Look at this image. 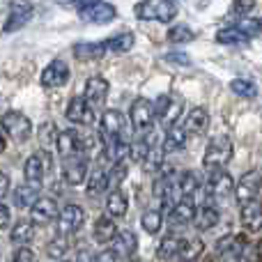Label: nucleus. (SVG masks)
Returning <instances> with one entry per match:
<instances>
[{
	"label": "nucleus",
	"mask_w": 262,
	"mask_h": 262,
	"mask_svg": "<svg viewBox=\"0 0 262 262\" xmlns=\"http://www.w3.org/2000/svg\"><path fill=\"white\" fill-rule=\"evenodd\" d=\"M232 154H235V145H232V138L226 134L214 136L212 140L205 147V157H203V168L212 175V172L226 170V166L230 163Z\"/></svg>",
	"instance_id": "1"
},
{
	"label": "nucleus",
	"mask_w": 262,
	"mask_h": 262,
	"mask_svg": "<svg viewBox=\"0 0 262 262\" xmlns=\"http://www.w3.org/2000/svg\"><path fill=\"white\" fill-rule=\"evenodd\" d=\"M134 14H136V18H140V21L170 23L177 14V7L172 0H143V3L136 5Z\"/></svg>",
	"instance_id": "2"
},
{
	"label": "nucleus",
	"mask_w": 262,
	"mask_h": 262,
	"mask_svg": "<svg viewBox=\"0 0 262 262\" xmlns=\"http://www.w3.org/2000/svg\"><path fill=\"white\" fill-rule=\"evenodd\" d=\"M76 12L78 18L88 23H111L118 16V9L106 0H83V3H78Z\"/></svg>",
	"instance_id": "3"
},
{
	"label": "nucleus",
	"mask_w": 262,
	"mask_h": 262,
	"mask_svg": "<svg viewBox=\"0 0 262 262\" xmlns=\"http://www.w3.org/2000/svg\"><path fill=\"white\" fill-rule=\"evenodd\" d=\"M0 129L7 134L14 143H26L32 136V122L21 113V111H7L0 120Z\"/></svg>",
	"instance_id": "4"
},
{
	"label": "nucleus",
	"mask_w": 262,
	"mask_h": 262,
	"mask_svg": "<svg viewBox=\"0 0 262 262\" xmlns=\"http://www.w3.org/2000/svg\"><path fill=\"white\" fill-rule=\"evenodd\" d=\"M88 170H90V159L85 152L72 154V157H64L62 161V180L69 186H78L88 180Z\"/></svg>",
	"instance_id": "5"
},
{
	"label": "nucleus",
	"mask_w": 262,
	"mask_h": 262,
	"mask_svg": "<svg viewBox=\"0 0 262 262\" xmlns=\"http://www.w3.org/2000/svg\"><path fill=\"white\" fill-rule=\"evenodd\" d=\"M182 108H184V104H182L180 97L161 95V97H159V101L154 104V118L159 120V124H161V127L170 129V127H175L177 120H180Z\"/></svg>",
	"instance_id": "6"
},
{
	"label": "nucleus",
	"mask_w": 262,
	"mask_h": 262,
	"mask_svg": "<svg viewBox=\"0 0 262 262\" xmlns=\"http://www.w3.org/2000/svg\"><path fill=\"white\" fill-rule=\"evenodd\" d=\"M124 129H127V118H124V113H120V111H115V108L104 111V115H101V120H99V138L104 140V143L122 138Z\"/></svg>",
	"instance_id": "7"
},
{
	"label": "nucleus",
	"mask_w": 262,
	"mask_h": 262,
	"mask_svg": "<svg viewBox=\"0 0 262 262\" xmlns=\"http://www.w3.org/2000/svg\"><path fill=\"white\" fill-rule=\"evenodd\" d=\"M83 223H85V209L78 205H64L58 212V235H74L83 228Z\"/></svg>",
	"instance_id": "8"
},
{
	"label": "nucleus",
	"mask_w": 262,
	"mask_h": 262,
	"mask_svg": "<svg viewBox=\"0 0 262 262\" xmlns=\"http://www.w3.org/2000/svg\"><path fill=\"white\" fill-rule=\"evenodd\" d=\"M262 189V175L258 170H249L237 180L235 184V200L239 205H246V203H253L258 200V193Z\"/></svg>",
	"instance_id": "9"
},
{
	"label": "nucleus",
	"mask_w": 262,
	"mask_h": 262,
	"mask_svg": "<svg viewBox=\"0 0 262 262\" xmlns=\"http://www.w3.org/2000/svg\"><path fill=\"white\" fill-rule=\"evenodd\" d=\"M51 168V157L41 149V152H35L30 154V157L26 159V166H23V175H26V180L30 182V184H37L39 186L41 182H44V175L46 170Z\"/></svg>",
	"instance_id": "10"
},
{
	"label": "nucleus",
	"mask_w": 262,
	"mask_h": 262,
	"mask_svg": "<svg viewBox=\"0 0 262 262\" xmlns=\"http://www.w3.org/2000/svg\"><path fill=\"white\" fill-rule=\"evenodd\" d=\"M207 195L209 198H216V200H226L232 195L235 191V180H232L230 172L226 170H219V172H212L207 180Z\"/></svg>",
	"instance_id": "11"
},
{
	"label": "nucleus",
	"mask_w": 262,
	"mask_h": 262,
	"mask_svg": "<svg viewBox=\"0 0 262 262\" xmlns=\"http://www.w3.org/2000/svg\"><path fill=\"white\" fill-rule=\"evenodd\" d=\"M32 14H35V7H32V3H28V0H16V3L12 5V9H9V16L7 21H5V32H16L21 30L23 26H28L32 18Z\"/></svg>",
	"instance_id": "12"
},
{
	"label": "nucleus",
	"mask_w": 262,
	"mask_h": 262,
	"mask_svg": "<svg viewBox=\"0 0 262 262\" xmlns=\"http://www.w3.org/2000/svg\"><path fill=\"white\" fill-rule=\"evenodd\" d=\"M129 120H131V127L136 131H145L152 127L154 122V104L149 99H136L131 104V111H129Z\"/></svg>",
	"instance_id": "13"
},
{
	"label": "nucleus",
	"mask_w": 262,
	"mask_h": 262,
	"mask_svg": "<svg viewBox=\"0 0 262 262\" xmlns=\"http://www.w3.org/2000/svg\"><path fill=\"white\" fill-rule=\"evenodd\" d=\"M244 249H246V242H244V237H239V235H226V237H221L216 244L221 262H242Z\"/></svg>",
	"instance_id": "14"
},
{
	"label": "nucleus",
	"mask_w": 262,
	"mask_h": 262,
	"mask_svg": "<svg viewBox=\"0 0 262 262\" xmlns=\"http://www.w3.org/2000/svg\"><path fill=\"white\" fill-rule=\"evenodd\" d=\"M64 115H67V120L72 124H81V127H90V124L95 122V108H92L83 97H74V99L69 101Z\"/></svg>",
	"instance_id": "15"
},
{
	"label": "nucleus",
	"mask_w": 262,
	"mask_h": 262,
	"mask_svg": "<svg viewBox=\"0 0 262 262\" xmlns=\"http://www.w3.org/2000/svg\"><path fill=\"white\" fill-rule=\"evenodd\" d=\"M58 203L53 198H37V203L30 207V221L35 226H49L51 221L58 219Z\"/></svg>",
	"instance_id": "16"
},
{
	"label": "nucleus",
	"mask_w": 262,
	"mask_h": 262,
	"mask_svg": "<svg viewBox=\"0 0 262 262\" xmlns=\"http://www.w3.org/2000/svg\"><path fill=\"white\" fill-rule=\"evenodd\" d=\"M67 81H69V64L62 62V60L49 62V67L39 76V83L44 88H62Z\"/></svg>",
	"instance_id": "17"
},
{
	"label": "nucleus",
	"mask_w": 262,
	"mask_h": 262,
	"mask_svg": "<svg viewBox=\"0 0 262 262\" xmlns=\"http://www.w3.org/2000/svg\"><path fill=\"white\" fill-rule=\"evenodd\" d=\"M108 81H106L104 76H92L88 78L85 83V97L83 99L88 101V104L92 106V108H99V106H104L106 97H108Z\"/></svg>",
	"instance_id": "18"
},
{
	"label": "nucleus",
	"mask_w": 262,
	"mask_h": 262,
	"mask_svg": "<svg viewBox=\"0 0 262 262\" xmlns=\"http://www.w3.org/2000/svg\"><path fill=\"white\" fill-rule=\"evenodd\" d=\"M193 216H195V207L191 200H180L177 205H172L168 209V223L172 228H184L189 223H193Z\"/></svg>",
	"instance_id": "19"
},
{
	"label": "nucleus",
	"mask_w": 262,
	"mask_h": 262,
	"mask_svg": "<svg viewBox=\"0 0 262 262\" xmlns=\"http://www.w3.org/2000/svg\"><path fill=\"white\" fill-rule=\"evenodd\" d=\"M239 221H242V228H244L246 232H260L262 230V205L258 200L242 205Z\"/></svg>",
	"instance_id": "20"
},
{
	"label": "nucleus",
	"mask_w": 262,
	"mask_h": 262,
	"mask_svg": "<svg viewBox=\"0 0 262 262\" xmlns=\"http://www.w3.org/2000/svg\"><path fill=\"white\" fill-rule=\"evenodd\" d=\"M106 53H108L106 41H78L74 46V58L81 62H95V60L104 58Z\"/></svg>",
	"instance_id": "21"
},
{
	"label": "nucleus",
	"mask_w": 262,
	"mask_h": 262,
	"mask_svg": "<svg viewBox=\"0 0 262 262\" xmlns=\"http://www.w3.org/2000/svg\"><path fill=\"white\" fill-rule=\"evenodd\" d=\"M55 147H58L60 157H72V154L83 152L81 149V136L78 131L67 129V131H58V138H55Z\"/></svg>",
	"instance_id": "22"
},
{
	"label": "nucleus",
	"mask_w": 262,
	"mask_h": 262,
	"mask_svg": "<svg viewBox=\"0 0 262 262\" xmlns=\"http://www.w3.org/2000/svg\"><path fill=\"white\" fill-rule=\"evenodd\" d=\"M37 198H39V186L30 184V182L18 184L12 193V203H14V207H18V209H30L32 205L37 203Z\"/></svg>",
	"instance_id": "23"
},
{
	"label": "nucleus",
	"mask_w": 262,
	"mask_h": 262,
	"mask_svg": "<svg viewBox=\"0 0 262 262\" xmlns=\"http://www.w3.org/2000/svg\"><path fill=\"white\" fill-rule=\"evenodd\" d=\"M186 131L184 127L175 124V127L166 129V136H163V143H161V152L163 154H172V152H180V149L186 147Z\"/></svg>",
	"instance_id": "24"
},
{
	"label": "nucleus",
	"mask_w": 262,
	"mask_h": 262,
	"mask_svg": "<svg viewBox=\"0 0 262 262\" xmlns=\"http://www.w3.org/2000/svg\"><path fill=\"white\" fill-rule=\"evenodd\" d=\"M175 182H177V189H180V195L184 200H191L200 191V186H203L200 175L195 170H184L180 177H175Z\"/></svg>",
	"instance_id": "25"
},
{
	"label": "nucleus",
	"mask_w": 262,
	"mask_h": 262,
	"mask_svg": "<svg viewBox=\"0 0 262 262\" xmlns=\"http://www.w3.org/2000/svg\"><path fill=\"white\" fill-rule=\"evenodd\" d=\"M108 170H104V166H99L97 170L90 172V177H88V195L90 198H99V195H104L106 191H108Z\"/></svg>",
	"instance_id": "26"
},
{
	"label": "nucleus",
	"mask_w": 262,
	"mask_h": 262,
	"mask_svg": "<svg viewBox=\"0 0 262 262\" xmlns=\"http://www.w3.org/2000/svg\"><path fill=\"white\" fill-rule=\"evenodd\" d=\"M209 127V115L205 108H193L189 115H186V122H184V131L191 136H203Z\"/></svg>",
	"instance_id": "27"
},
{
	"label": "nucleus",
	"mask_w": 262,
	"mask_h": 262,
	"mask_svg": "<svg viewBox=\"0 0 262 262\" xmlns=\"http://www.w3.org/2000/svg\"><path fill=\"white\" fill-rule=\"evenodd\" d=\"M115 235H118V226H115V221L111 216H99L95 221V230H92L95 242H99V244H108V242L115 239Z\"/></svg>",
	"instance_id": "28"
},
{
	"label": "nucleus",
	"mask_w": 262,
	"mask_h": 262,
	"mask_svg": "<svg viewBox=\"0 0 262 262\" xmlns=\"http://www.w3.org/2000/svg\"><path fill=\"white\" fill-rule=\"evenodd\" d=\"M219 209L216 207H212V205H203V207H198L195 209V216H193V223H195V228L198 230H212L214 226L219 223Z\"/></svg>",
	"instance_id": "29"
},
{
	"label": "nucleus",
	"mask_w": 262,
	"mask_h": 262,
	"mask_svg": "<svg viewBox=\"0 0 262 262\" xmlns=\"http://www.w3.org/2000/svg\"><path fill=\"white\" fill-rule=\"evenodd\" d=\"M35 239V223L32 221H18L9 232V242L14 246H28Z\"/></svg>",
	"instance_id": "30"
},
{
	"label": "nucleus",
	"mask_w": 262,
	"mask_h": 262,
	"mask_svg": "<svg viewBox=\"0 0 262 262\" xmlns=\"http://www.w3.org/2000/svg\"><path fill=\"white\" fill-rule=\"evenodd\" d=\"M127 209H129L127 195H124L120 189H113L108 193V198H106V212H108V216L120 219V216H124V214H127Z\"/></svg>",
	"instance_id": "31"
},
{
	"label": "nucleus",
	"mask_w": 262,
	"mask_h": 262,
	"mask_svg": "<svg viewBox=\"0 0 262 262\" xmlns=\"http://www.w3.org/2000/svg\"><path fill=\"white\" fill-rule=\"evenodd\" d=\"M115 246L113 249L118 251V255H122V258H129V255L136 253V249H138V239H136V235L131 230H118V235H115Z\"/></svg>",
	"instance_id": "32"
},
{
	"label": "nucleus",
	"mask_w": 262,
	"mask_h": 262,
	"mask_svg": "<svg viewBox=\"0 0 262 262\" xmlns=\"http://www.w3.org/2000/svg\"><path fill=\"white\" fill-rule=\"evenodd\" d=\"M205 244L203 239H195V237H191V239H182L180 244V251H177V258L182 262H195L200 258V253H203Z\"/></svg>",
	"instance_id": "33"
},
{
	"label": "nucleus",
	"mask_w": 262,
	"mask_h": 262,
	"mask_svg": "<svg viewBox=\"0 0 262 262\" xmlns=\"http://www.w3.org/2000/svg\"><path fill=\"white\" fill-rule=\"evenodd\" d=\"M216 41L223 46H239V44H246L249 37H246L237 26H226L216 32Z\"/></svg>",
	"instance_id": "34"
},
{
	"label": "nucleus",
	"mask_w": 262,
	"mask_h": 262,
	"mask_svg": "<svg viewBox=\"0 0 262 262\" xmlns=\"http://www.w3.org/2000/svg\"><path fill=\"white\" fill-rule=\"evenodd\" d=\"M136 37L134 32H120V35H113L106 39V49L113 51V53H127V51L134 49Z\"/></svg>",
	"instance_id": "35"
},
{
	"label": "nucleus",
	"mask_w": 262,
	"mask_h": 262,
	"mask_svg": "<svg viewBox=\"0 0 262 262\" xmlns=\"http://www.w3.org/2000/svg\"><path fill=\"white\" fill-rule=\"evenodd\" d=\"M180 244H182V239H180L177 235H163V239L159 242L157 258H159V260H172V258H177Z\"/></svg>",
	"instance_id": "36"
},
{
	"label": "nucleus",
	"mask_w": 262,
	"mask_h": 262,
	"mask_svg": "<svg viewBox=\"0 0 262 262\" xmlns=\"http://www.w3.org/2000/svg\"><path fill=\"white\" fill-rule=\"evenodd\" d=\"M195 39V32L191 30V26H186V23H177V26H172L170 30H168V41L170 44H189V41Z\"/></svg>",
	"instance_id": "37"
},
{
	"label": "nucleus",
	"mask_w": 262,
	"mask_h": 262,
	"mask_svg": "<svg viewBox=\"0 0 262 262\" xmlns=\"http://www.w3.org/2000/svg\"><path fill=\"white\" fill-rule=\"evenodd\" d=\"M140 226H143V230L147 235H159V230L163 226V214L159 209H147L143 214V219H140Z\"/></svg>",
	"instance_id": "38"
},
{
	"label": "nucleus",
	"mask_w": 262,
	"mask_h": 262,
	"mask_svg": "<svg viewBox=\"0 0 262 262\" xmlns=\"http://www.w3.org/2000/svg\"><path fill=\"white\" fill-rule=\"evenodd\" d=\"M230 90L237 97H244V99H253L258 95V85L253 81H249V78H235V81H230Z\"/></svg>",
	"instance_id": "39"
},
{
	"label": "nucleus",
	"mask_w": 262,
	"mask_h": 262,
	"mask_svg": "<svg viewBox=\"0 0 262 262\" xmlns=\"http://www.w3.org/2000/svg\"><path fill=\"white\" fill-rule=\"evenodd\" d=\"M69 251V239L62 235H58L55 239H51L49 244H46V255L53 260H62V255Z\"/></svg>",
	"instance_id": "40"
},
{
	"label": "nucleus",
	"mask_w": 262,
	"mask_h": 262,
	"mask_svg": "<svg viewBox=\"0 0 262 262\" xmlns=\"http://www.w3.org/2000/svg\"><path fill=\"white\" fill-rule=\"evenodd\" d=\"M140 163H143V168H145L147 172H157L159 168L163 166V152L159 149V145H154V147L149 149L147 154H145V159H143Z\"/></svg>",
	"instance_id": "41"
},
{
	"label": "nucleus",
	"mask_w": 262,
	"mask_h": 262,
	"mask_svg": "<svg viewBox=\"0 0 262 262\" xmlns=\"http://www.w3.org/2000/svg\"><path fill=\"white\" fill-rule=\"evenodd\" d=\"M127 159L124 161H115L113 166H111L108 170V186H113V189H118L120 184L124 182V177H127Z\"/></svg>",
	"instance_id": "42"
},
{
	"label": "nucleus",
	"mask_w": 262,
	"mask_h": 262,
	"mask_svg": "<svg viewBox=\"0 0 262 262\" xmlns=\"http://www.w3.org/2000/svg\"><path fill=\"white\" fill-rule=\"evenodd\" d=\"M235 26L239 28V30L249 37V39H255V37L262 32V18H249V16H246V18H242L239 23H235Z\"/></svg>",
	"instance_id": "43"
},
{
	"label": "nucleus",
	"mask_w": 262,
	"mask_h": 262,
	"mask_svg": "<svg viewBox=\"0 0 262 262\" xmlns=\"http://www.w3.org/2000/svg\"><path fill=\"white\" fill-rule=\"evenodd\" d=\"M55 138H58V129H55L53 122H44L39 127V143L44 145V147H51V145H55Z\"/></svg>",
	"instance_id": "44"
},
{
	"label": "nucleus",
	"mask_w": 262,
	"mask_h": 262,
	"mask_svg": "<svg viewBox=\"0 0 262 262\" xmlns=\"http://www.w3.org/2000/svg\"><path fill=\"white\" fill-rule=\"evenodd\" d=\"M255 7V0H235L232 3V14L239 18H246Z\"/></svg>",
	"instance_id": "45"
},
{
	"label": "nucleus",
	"mask_w": 262,
	"mask_h": 262,
	"mask_svg": "<svg viewBox=\"0 0 262 262\" xmlns=\"http://www.w3.org/2000/svg\"><path fill=\"white\" fill-rule=\"evenodd\" d=\"M7 262H35V251L30 246H16V251Z\"/></svg>",
	"instance_id": "46"
},
{
	"label": "nucleus",
	"mask_w": 262,
	"mask_h": 262,
	"mask_svg": "<svg viewBox=\"0 0 262 262\" xmlns=\"http://www.w3.org/2000/svg\"><path fill=\"white\" fill-rule=\"evenodd\" d=\"M92 262H120V255L115 249H104L92 258Z\"/></svg>",
	"instance_id": "47"
},
{
	"label": "nucleus",
	"mask_w": 262,
	"mask_h": 262,
	"mask_svg": "<svg viewBox=\"0 0 262 262\" xmlns=\"http://www.w3.org/2000/svg\"><path fill=\"white\" fill-rule=\"evenodd\" d=\"M166 62L180 64V67H189V64H191V58H189L186 53H168V55H166Z\"/></svg>",
	"instance_id": "48"
},
{
	"label": "nucleus",
	"mask_w": 262,
	"mask_h": 262,
	"mask_svg": "<svg viewBox=\"0 0 262 262\" xmlns=\"http://www.w3.org/2000/svg\"><path fill=\"white\" fill-rule=\"evenodd\" d=\"M7 191H9V175L0 170V200L7 195Z\"/></svg>",
	"instance_id": "49"
},
{
	"label": "nucleus",
	"mask_w": 262,
	"mask_h": 262,
	"mask_svg": "<svg viewBox=\"0 0 262 262\" xmlns=\"http://www.w3.org/2000/svg\"><path fill=\"white\" fill-rule=\"evenodd\" d=\"M9 223V207L0 203V228H5Z\"/></svg>",
	"instance_id": "50"
},
{
	"label": "nucleus",
	"mask_w": 262,
	"mask_h": 262,
	"mask_svg": "<svg viewBox=\"0 0 262 262\" xmlns=\"http://www.w3.org/2000/svg\"><path fill=\"white\" fill-rule=\"evenodd\" d=\"M76 262H92L90 251H88V249H81V251H78V258H76Z\"/></svg>",
	"instance_id": "51"
},
{
	"label": "nucleus",
	"mask_w": 262,
	"mask_h": 262,
	"mask_svg": "<svg viewBox=\"0 0 262 262\" xmlns=\"http://www.w3.org/2000/svg\"><path fill=\"white\" fill-rule=\"evenodd\" d=\"M0 147H3V129H0Z\"/></svg>",
	"instance_id": "52"
},
{
	"label": "nucleus",
	"mask_w": 262,
	"mask_h": 262,
	"mask_svg": "<svg viewBox=\"0 0 262 262\" xmlns=\"http://www.w3.org/2000/svg\"><path fill=\"white\" fill-rule=\"evenodd\" d=\"M72 3H76V5H78V3H83V0H72Z\"/></svg>",
	"instance_id": "53"
},
{
	"label": "nucleus",
	"mask_w": 262,
	"mask_h": 262,
	"mask_svg": "<svg viewBox=\"0 0 262 262\" xmlns=\"http://www.w3.org/2000/svg\"><path fill=\"white\" fill-rule=\"evenodd\" d=\"M55 262H69V260H55Z\"/></svg>",
	"instance_id": "54"
},
{
	"label": "nucleus",
	"mask_w": 262,
	"mask_h": 262,
	"mask_svg": "<svg viewBox=\"0 0 262 262\" xmlns=\"http://www.w3.org/2000/svg\"><path fill=\"white\" fill-rule=\"evenodd\" d=\"M172 3H177V0H172Z\"/></svg>",
	"instance_id": "55"
}]
</instances>
